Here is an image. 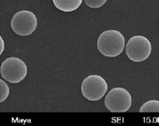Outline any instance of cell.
Returning <instances> with one entry per match:
<instances>
[{
  "label": "cell",
  "instance_id": "obj_3",
  "mask_svg": "<svg viewBox=\"0 0 159 126\" xmlns=\"http://www.w3.org/2000/svg\"><path fill=\"white\" fill-rule=\"evenodd\" d=\"M27 75V67L25 62L19 58L9 57L1 65V76L11 83H18Z\"/></svg>",
  "mask_w": 159,
  "mask_h": 126
},
{
  "label": "cell",
  "instance_id": "obj_8",
  "mask_svg": "<svg viewBox=\"0 0 159 126\" xmlns=\"http://www.w3.org/2000/svg\"><path fill=\"white\" fill-rule=\"evenodd\" d=\"M140 113H159V101L150 100L145 102L139 109Z\"/></svg>",
  "mask_w": 159,
  "mask_h": 126
},
{
  "label": "cell",
  "instance_id": "obj_5",
  "mask_svg": "<svg viewBox=\"0 0 159 126\" xmlns=\"http://www.w3.org/2000/svg\"><path fill=\"white\" fill-rule=\"evenodd\" d=\"M108 86L100 76L92 75L85 78L81 84V93L89 101H99L107 93Z\"/></svg>",
  "mask_w": 159,
  "mask_h": 126
},
{
  "label": "cell",
  "instance_id": "obj_1",
  "mask_svg": "<svg viewBox=\"0 0 159 126\" xmlns=\"http://www.w3.org/2000/svg\"><path fill=\"white\" fill-rule=\"evenodd\" d=\"M97 48L99 52L106 57H116L124 50L125 38L119 31H104L98 38Z\"/></svg>",
  "mask_w": 159,
  "mask_h": 126
},
{
  "label": "cell",
  "instance_id": "obj_6",
  "mask_svg": "<svg viewBox=\"0 0 159 126\" xmlns=\"http://www.w3.org/2000/svg\"><path fill=\"white\" fill-rule=\"evenodd\" d=\"M11 26L16 34L19 36H29L36 30L38 19L31 11H18L13 16Z\"/></svg>",
  "mask_w": 159,
  "mask_h": 126
},
{
  "label": "cell",
  "instance_id": "obj_9",
  "mask_svg": "<svg viewBox=\"0 0 159 126\" xmlns=\"http://www.w3.org/2000/svg\"><path fill=\"white\" fill-rule=\"evenodd\" d=\"M10 94L8 85L4 82L3 79H0V102H3L7 98Z\"/></svg>",
  "mask_w": 159,
  "mask_h": 126
},
{
  "label": "cell",
  "instance_id": "obj_4",
  "mask_svg": "<svg viewBox=\"0 0 159 126\" xmlns=\"http://www.w3.org/2000/svg\"><path fill=\"white\" fill-rule=\"evenodd\" d=\"M152 46L150 41L143 36L132 37L126 45V54L134 62H143L151 54Z\"/></svg>",
  "mask_w": 159,
  "mask_h": 126
},
{
  "label": "cell",
  "instance_id": "obj_11",
  "mask_svg": "<svg viewBox=\"0 0 159 126\" xmlns=\"http://www.w3.org/2000/svg\"><path fill=\"white\" fill-rule=\"evenodd\" d=\"M0 40H1V43H2V49H1L0 54H2V52H3V50H4V41H3V40H2V37H0Z\"/></svg>",
  "mask_w": 159,
  "mask_h": 126
},
{
  "label": "cell",
  "instance_id": "obj_10",
  "mask_svg": "<svg viewBox=\"0 0 159 126\" xmlns=\"http://www.w3.org/2000/svg\"><path fill=\"white\" fill-rule=\"evenodd\" d=\"M85 4L90 8H100L107 2V0H84Z\"/></svg>",
  "mask_w": 159,
  "mask_h": 126
},
{
  "label": "cell",
  "instance_id": "obj_7",
  "mask_svg": "<svg viewBox=\"0 0 159 126\" xmlns=\"http://www.w3.org/2000/svg\"><path fill=\"white\" fill-rule=\"evenodd\" d=\"M83 0H52L54 6L63 12L76 11L81 5Z\"/></svg>",
  "mask_w": 159,
  "mask_h": 126
},
{
  "label": "cell",
  "instance_id": "obj_2",
  "mask_svg": "<svg viewBox=\"0 0 159 126\" xmlns=\"http://www.w3.org/2000/svg\"><path fill=\"white\" fill-rule=\"evenodd\" d=\"M105 106L111 113H125L131 106L130 94L123 87H115L105 98Z\"/></svg>",
  "mask_w": 159,
  "mask_h": 126
}]
</instances>
